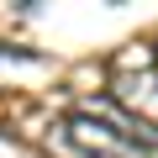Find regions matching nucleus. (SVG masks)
Returning a JSON list of instances; mask_svg holds the SVG:
<instances>
[{
  "label": "nucleus",
  "mask_w": 158,
  "mask_h": 158,
  "mask_svg": "<svg viewBox=\"0 0 158 158\" xmlns=\"http://www.w3.org/2000/svg\"><path fill=\"white\" fill-rule=\"evenodd\" d=\"M48 132H53V142H58L63 158H158L148 148V137L127 121V111H116L111 100L74 106Z\"/></svg>",
  "instance_id": "obj_1"
},
{
  "label": "nucleus",
  "mask_w": 158,
  "mask_h": 158,
  "mask_svg": "<svg viewBox=\"0 0 158 158\" xmlns=\"http://www.w3.org/2000/svg\"><path fill=\"white\" fill-rule=\"evenodd\" d=\"M116 111H127V121L148 137V148L158 153V63L142 58V63H121L111 74V95H106Z\"/></svg>",
  "instance_id": "obj_2"
},
{
  "label": "nucleus",
  "mask_w": 158,
  "mask_h": 158,
  "mask_svg": "<svg viewBox=\"0 0 158 158\" xmlns=\"http://www.w3.org/2000/svg\"><path fill=\"white\" fill-rule=\"evenodd\" d=\"M153 63H158V48H153Z\"/></svg>",
  "instance_id": "obj_3"
}]
</instances>
